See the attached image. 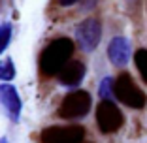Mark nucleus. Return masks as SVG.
Returning a JSON list of instances; mask_svg holds the SVG:
<instances>
[{
	"label": "nucleus",
	"mask_w": 147,
	"mask_h": 143,
	"mask_svg": "<svg viewBox=\"0 0 147 143\" xmlns=\"http://www.w3.org/2000/svg\"><path fill=\"white\" fill-rule=\"evenodd\" d=\"M111 85H113V79H109V77H106L102 81V85H100V98H109V94H113Z\"/></svg>",
	"instance_id": "nucleus-13"
},
{
	"label": "nucleus",
	"mask_w": 147,
	"mask_h": 143,
	"mask_svg": "<svg viewBox=\"0 0 147 143\" xmlns=\"http://www.w3.org/2000/svg\"><path fill=\"white\" fill-rule=\"evenodd\" d=\"M0 143H8V139H6V138H0Z\"/></svg>",
	"instance_id": "nucleus-15"
},
{
	"label": "nucleus",
	"mask_w": 147,
	"mask_h": 143,
	"mask_svg": "<svg viewBox=\"0 0 147 143\" xmlns=\"http://www.w3.org/2000/svg\"><path fill=\"white\" fill-rule=\"evenodd\" d=\"M111 92L123 105L130 109H143L147 105V94L138 87V83L128 72H121L113 79Z\"/></svg>",
	"instance_id": "nucleus-2"
},
{
	"label": "nucleus",
	"mask_w": 147,
	"mask_h": 143,
	"mask_svg": "<svg viewBox=\"0 0 147 143\" xmlns=\"http://www.w3.org/2000/svg\"><path fill=\"white\" fill-rule=\"evenodd\" d=\"M94 119H96V126H98V130L102 136H113L125 126V115H123V111L109 98H102L98 102Z\"/></svg>",
	"instance_id": "nucleus-5"
},
{
	"label": "nucleus",
	"mask_w": 147,
	"mask_h": 143,
	"mask_svg": "<svg viewBox=\"0 0 147 143\" xmlns=\"http://www.w3.org/2000/svg\"><path fill=\"white\" fill-rule=\"evenodd\" d=\"M108 58L111 60L113 66H126L130 60V44L123 36H117L109 42L108 45Z\"/></svg>",
	"instance_id": "nucleus-9"
},
{
	"label": "nucleus",
	"mask_w": 147,
	"mask_h": 143,
	"mask_svg": "<svg viewBox=\"0 0 147 143\" xmlns=\"http://www.w3.org/2000/svg\"><path fill=\"white\" fill-rule=\"evenodd\" d=\"M40 143H89V130L83 124H51L38 134Z\"/></svg>",
	"instance_id": "nucleus-3"
},
{
	"label": "nucleus",
	"mask_w": 147,
	"mask_h": 143,
	"mask_svg": "<svg viewBox=\"0 0 147 143\" xmlns=\"http://www.w3.org/2000/svg\"><path fill=\"white\" fill-rule=\"evenodd\" d=\"M92 107V96L89 91H72L62 98L61 105L57 109V115L62 121H79L87 117V113Z\"/></svg>",
	"instance_id": "nucleus-4"
},
{
	"label": "nucleus",
	"mask_w": 147,
	"mask_h": 143,
	"mask_svg": "<svg viewBox=\"0 0 147 143\" xmlns=\"http://www.w3.org/2000/svg\"><path fill=\"white\" fill-rule=\"evenodd\" d=\"M79 0H59V4L62 6V8H68V6H74V4H78Z\"/></svg>",
	"instance_id": "nucleus-14"
},
{
	"label": "nucleus",
	"mask_w": 147,
	"mask_h": 143,
	"mask_svg": "<svg viewBox=\"0 0 147 143\" xmlns=\"http://www.w3.org/2000/svg\"><path fill=\"white\" fill-rule=\"evenodd\" d=\"M76 45L78 44L68 36H59V38L51 40L42 49L38 58V68L42 77H57L59 72L74 58Z\"/></svg>",
	"instance_id": "nucleus-1"
},
{
	"label": "nucleus",
	"mask_w": 147,
	"mask_h": 143,
	"mask_svg": "<svg viewBox=\"0 0 147 143\" xmlns=\"http://www.w3.org/2000/svg\"><path fill=\"white\" fill-rule=\"evenodd\" d=\"M102 40V23L94 17L85 19L76 28V44L85 53H92Z\"/></svg>",
	"instance_id": "nucleus-6"
},
{
	"label": "nucleus",
	"mask_w": 147,
	"mask_h": 143,
	"mask_svg": "<svg viewBox=\"0 0 147 143\" xmlns=\"http://www.w3.org/2000/svg\"><path fill=\"white\" fill-rule=\"evenodd\" d=\"M0 105L4 107L6 115L13 122L19 121L23 105H21V98H19V94H17V91H15L13 85H8V83L0 85Z\"/></svg>",
	"instance_id": "nucleus-7"
},
{
	"label": "nucleus",
	"mask_w": 147,
	"mask_h": 143,
	"mask_svg": "<svg viewBox=\"0 0 147 143\" xmlns=\"http://www.w3.org/2000/svg\"><path fill=\"white\" fill-rule=\"evenodd\" d=\"M15 77V66H13L11 58H6V60H0V79L2 81H9V79Z\"/></svg>",
	"instance_id": "nucleus-11"
},
{
	"label": "nucleus",
	"mask_w": 147,
	"mask_h": 143,
	"mask_svg": "<svg viewBox=\"0 0 147 143\" xmlns=\"http://www.w3.org/2000/svg\"><path fill=\"white\" fill-rule=\"evenodd\" d=\"M9 40H11V25L4 23V25H0V53L6 51V47L9 45Z\"/></svg>",
	"instance_id": "nucleus-12"
},
{
	"label": "nucleus",
	"mask_w": 147,
	"mask_h": 143,
	"mask_svg": "<svg viewBox=\"0 0 147 143\" xmlns=\"http://www.w3.org/2000/svg\"><path fill=\"white\" fill-rule=\"evenodd\" d=\"M85 74H87L85 62H83V60H78V58H72V60H70L68 64H66L64 68L59 72L57 79H59V83H61V85H64V87H78L79 83L83 81Z\"/></svg>",
	"instance_id": "nucleus-8"
},
{
	"label": "nucleus",
	"mask_w": 147,
	"mask_h": 143,
	"mask_svg": "<svg viewBox=\"0 0 147 143\" xmlns=\"http://www.w3.org/2000/svg\"><path fill=\"white\" fill-rule=\"evenodd\" d=\"M134 64H136V70H138L142 81L147 85V47L136 49V53H134Z\"/></svg>",
	"instance_id": "nucleus-10"
}]
</instances>
